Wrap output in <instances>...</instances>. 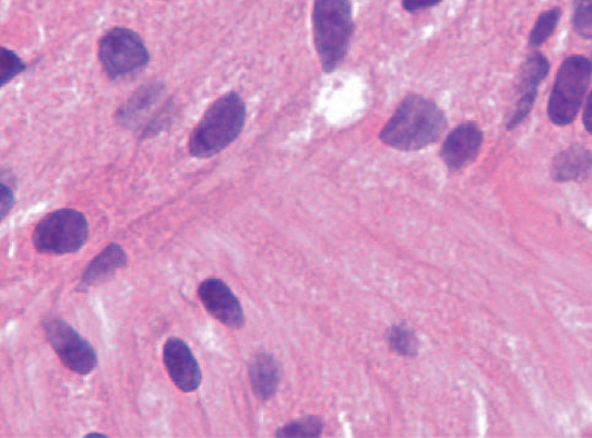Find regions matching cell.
I'll return each mask as SVG.
<instances>
[{
  "label": "cell",
  "mask_w": 592,
  "mask_h": 438,
  "mask_svg": "<svg viewBox=\"0 0 592 438\" xmlns=\"http://www.w3.org/2000/svg\"><path fill=\"white\" fill-rule=\"evenodd\" d=\"M448 129L445 112L435 101L420 93H409L379 133L389 148L419 151L440 141Z\"/></svg>",
  "instance_id": "1"
},
{
  "label": "cell",
  "mask_w": 592,
  "mask_h": 438,
  "mask_svg": "<svg viewBox=\"0 0 592 438\" xmlns=\"http://www.w3.org/2000/svg\"><path fill=\"white\" fill-rule=\"evenodd\" d=\"M357 22L351 0H314L312 32L315 52L325 74L345 62Z\"/></svg>",
  "instance_id": "2"
},
{
  "label": "cell",
  "mask_w": 592,
  "mask_h": 438,
  "mask_svg": "<svg viewBox=\"0 0 592 438\" xmlns=\"http://www.w3.org/2000/svg\"><path fill=\"white\" fill-rule=\"evenodd\" d=\"M247 121V106L239 92L230 91L212 102L198 122L189 152L197 159H210L240 138Z\"/></svg>",
  "instance_id": "3"
},
{
  "label": "cell",
  "mask_w": 592,
  "mask_h": 438,
  "mask_svg": "<svg viewBox=\"0 0 592 438\" xmlns=\"http://www.w3.org/2000/svg\"><path fill=\"white\" fill-rule=\"evenodd\" d=\"M592 78V63L583 56H571L556 73L549 101V117L555 126L564 127L575 121L582 109Z\"/></svg>",
  "instance_id": "4"
},
{
  "label": "cell",
  "mask_w": 592,
  "mask_h": 438,
  "mask_svg": "<svg viewBox=\"0 0 592 438\" xmlns=\"http://www.w3.org/2000/svg\"><path fill=\"white\" fill-rule=\"evenodd\" d=\"M89 238L84 215L74 209H59L40 220L32 233V243L42 255L77 253Z\"/></svg>",
  "instance_id": "5"
},
{
  "label": "cell",
  "mask_w": 592,
  "mask_h": 438,
  "mask_svg": "<svg viewBox=\"0 0 592 438\" xmlns=\"http://www.w3.org/2000/svg\"><path fill=\"white\" fill-rule=\"evenodd\" d=\"M99 59L104 73L118 79L148 66L150 53L139 33L127 28H113L100 39Z\"/></svg>",
  "instance_id": "6"
},
{
  "label": "cell",
  "mask_w": 592,
  "mask_h": 438,
  "mask_svg": "<svg viewBox=\"0 0 592 438\" xmlns=\"http://www.w3.org/2000/svg\"><path fill=\"white\" fill-rule=\"evenodd\" d=\"M42 327L47 340L68 370L86 376L97 369L99 364L97 351L62 318H46Z\"/></svg>",
  "instance_id": "7"
},
{
  "label": "cell",
  "mask_w": 592,
  "mask_h": 438,
  "mask_svg": "<svg viewBox=\"0 0 592 438\" xmlns=\"http://www.w3.org/2000/svg\"><path fill=\"white\" fill-rule=\"evenodd\" d=\"M484 135L475 121H465L450 130L443 140L440 157L450 171L466 168L479 157Z\"/></svg>",
  "instance_id": "8"
},
{
  "label": "cell",
  "mask_w": 592,
  "mask_h": 438,
  "mask_svg": "<svg viewBox=\"0 0 592 438\" xmlns=\"http://www.w3.org/2000/svg\"><path fill=\"white\" fill-rule=\"evenodd\" d=\"M198 295L204 309L217 321L231 329H241L244 326L242 305L227 282L209 278L200 283Z\"/></svg>",
  "instance_id": "9"
},
{
  "label": "cell",
  "mask_w": 592,
  "mask_h": 438,
  "mask_svg": "<svg viewBox=\"0 0 592 438\" xmlns=\"http://www.w3.org/2000/svg\"><path fill=\"white\" fill-rule=\"evenodd\" d=\"M550 73L548 58L536 52L528 57L519 73V100L512 116L509 117L506 128L509 130L523 123L534 109L539 88Z\"/></svg>",
  "instance_id": "10"
},
{
  "label": "cell",
  "mask_w": 592,
  "mask_h": 438,
  "mask_svg": "<svg viewBox=\"0 0 592 438\" xmlns=\"http://www.w3.org/2000/svg\"><path fill=\"white\" fill-rule=\"evenodd\" d=\"M163 364L172 382L184 394H192L201 385L200 366L191 348L180 338H170L163 347Z\"/></svg>",
  "instance_id": "11"
},
{
  "label": "cell",
  "mask_w": 592,
  "mask_h": 438,
  "mask_svg": "<svg viewBox=\"0 0 592 438\" xmlns=\"http://www.w3.org/2000/svg\"><path fill=\"white\" fill-rule=\"evenodd\" d=\"M127 253L120 245L111 243L88 265L78 283V292H88L91 288L110 280L118 269L127 266Z\"/></svg>",
  "instance_id": "12"
},
{
  "label": "cell",
  "mask_w": 592,
  "mask_h": 438,
  "mask_svg": "<svg viewBox=\"0 0 592 438\" xmlns=\"http://www.w3.org/2000/svg\"><path fill=\"white\" fill-rule=\"evenodd\" d=\"M556 182H580L592 176V152L582 146H573L555 156L551 166Z\"/></svg>",
  "instance_id": "13"
},
{
  "label": "cell",
  "mask_w": 592,
  "mask_h": 438,
  "mask_svg": "<svg viewBox=\"0 0 592 438\" xmlns=\"http://www.w3.org/2000/svg\"><path fill=\"white\" fill-rule=\"evenodd\" d=\"M281 367L268 352L257 354L250 362V381L253 392L260 400L274 398L281 382Z\"/></svg>",
  "instance_id": "14"
},
{
  "label": "cell",
  "mask_w": 592,
  "mask_h": 438,
  "mask_svg": "<svg viewBox=\"0 0 592 438\" xmlns=\"http://www.w3.org/2000/svg\"><path fill=\"white\" fill-rule=\"evenodd\" d=\"M387 341L390 350L404 358L418 357L420 340L407 325H394L388 330Z\"/></svg>",
  "instance_id": "15"
},
{
  "label": "cell",
  "mask_w": 592,
  "mask_h": 438,
  "mask_svg": "<svg viewBox=\"0 0 592 438\" xmlns=\"http://www.w3.org/2000/svg\"><path fill=\"white\" fill-rule=\"evenodd\" d=\"M324 422L321 418L310 416L290 421L277 432L280 438H317L321 437Z\"/></svg>",
  "instance_id": "16"
},
{
  "label": "cell",
  "mask_w": 592,
  "mask_h": 438,
  "mask_svg": "<svg viewBox=\"0 0 592 438\" xmlns=\"http://www.w3.org/2000/svg\"><path fill=\"white\" fill-rule=\"evenodd\" d=\"M561 18L562 10L559 7L543 11L538 19L534 29H532L530 33V44L538 49V47L546 43L552 37L556 26H559Z\"/></svg>",
  "instance_id": "17"
},
{
  "label": "cell",
  "mask_w": 592,
  "mask_h": 438,
  "mask_svg": "<svg viewBox=\"0 0 592 438\" xmlns=\"http://www.w3.org/2000/svg\"><path fill=\"white\" fill-rule=\"evenodd\" d=\"M572 22L579 37L592 39V0H575Z\"/></svg>",
  "instance_id": "18"
},
{
  "label": "cell",
  "mask_w": 592,
  "mask_h": 438,
  "mask_svg": "<svg viewBox=\"0 0 592 438\" xmlns=\"http://www.w3.org/2000/svg\"><path fill=\"white\" fill-rule=\"evenodd\" d=\"M27 66L13 51L0 49V87H4L26 70Z\"/></svg>",
  "instance_id": "19"
},
{
  "label": "cell",
  "mask_w": 592,
  "mask_h": 438,
  "mask_svg": "<svg viewBox=\"0 0 592 438\" xmlns=\"http://www.w3.org/2000/svg\"><path fill=\"white\" fill-rule=\"evenodd\" d=\"M443 2L444 0H401V7L409 14H418L421 11L438 7Z\"/></svg>",
  "instance_id": "20"
},
{
  "label": "cell",
  "mask_w": 592,
  "mask_h": 438,
  "mask_svg": "<svg viewBox=\"0 0 592 438\" xmlns=\"http://www.w3.org/2000/svg\"><path fill=\"white\" fill-rule=\"evenodd\" d=\"M0 217H2V221L8 217L11 209H13L16 205V198L13 189H11L7 183L2 182L0 185Z\"/></svg>",
  "instance_id": "21"
},
{
  "label": "cell",
  "mask_w": 592,
  "mask_h": 438,
  "mask_svg": "<svg viewBox=\"0 0 592 438\" xmlns=\"http://www.w3.org/2000/svg\"><path fill=\"white\" fill-rule=\"evenodd\" d=\"M583 122H584L586 132L592 136V92L590 93V97L585 106V110L583 115Z\"/></svg>",
  "instance_id": "22"
},
{
  "label": "cell",
  "mask_w": 592,
  "mask_h": 438,
  "mask_svg": "<svg viewBox=\"0 0 592 438\" xmlns=\"http://www.w3.org/2000/svg\"><path fill=\"white\" fill-rule=\"evenodd\" d=\"M84 437L86 438H94V437L108 438V435H104V434H101V432H90V434L86 435Z\"/></svg>",
  "instance_id": "23"
}]
</instances>
